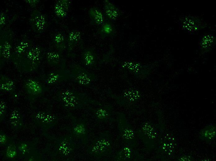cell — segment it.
<instances>
[{
	"label": "cell",
	"mask_w": 216,
	"mask_h": 161,
	"mask_svg": "<svg viewBox=\"0 0 216 161\" xmlns=\"http://www.w3.org/2000/svg\"><path fill=\"white\" fill-rule=\"evenodd\" d=\"M57 96L61 104L64 108L70 110L81 108L91 101L90 99L84 94L70 89L60 91Z\"/></svg>",
	"instance_id": "cell-1"
},
{
	"label": "cell",
	"mask_w": 216,
	"mask_h": 161,
	"mask_svg": "<svg viewBox=\"0 0 216 161\" xmlns=\"http://www.w3.org/2000/svg\"><path fill=\"white\" fill-rule=\"evenodd\" d=\"M72 70V77L76 82L81 85L88 86L95 80L93 74L78 64H74Z\"/></svg>",
	"instance_id": "cell-2"
},
{
	"label": "cell",
	"mask_w": 216,
	"mask_h": 161,
	"mask_svg": "<svg viewBox=\"0 0 216 161\" xmlns=\"http://www.w3.org/2000/svg\"><path fill=\"white\" fill-rule=\"evenodd\" d=\"M32 118L36 124L45 129L52 128L57 121L56 117L54 114L41 111L35 113Z\"/></svg>",
	"instance_id": "cell-3"
},
{
	"label": "cell",
	"mask_w": 216,
	"mask_h": 161,
	"mask_svg": "<svg viewBox=\"0 0 216 161\" xmlns=\"http://www.w3.org/2000/svg\"><path fill=\"white\" fill-rule=\"evenodd\" d=\"M75 145L71 138L69 136H63L57 141L56 149L61 156L66 157L71 154L74 151Z\"/></svg>",
	"instance_id": "cell-4"
},
{
	"label": "cell",
	"mask_w": 216,
	"mask_h": 161,
	"mask_svg": "<svg viewBox=\"0 0 216 161\" xmlns=\"http://www.w3.org/2000/svg\"><path fill=\"white\" fill-rule=\"evenodd\" d=\"M31 26L34 32L42 33L47 26V20L46 16L40 12L35 11L32 13L29 19Z\"/></svg>",
	"instance_id": "cell-5"
},
{
	"label": "cell",
	"mask_w": 216,
	"mask_h": 161,
	"mask_svg": "<svg viewBox=\"0 0 216 161\" xmlns=\"http://www.w3.org/2000/svg\"><path fill=\"white\" fill-rule=\"evenodd\" d=\"M110 147L108 140L105 138H99L94 140L89 146L88 150L92 156L100 155L108 150Z\"/></svg>",
	"instance_id": "cell-6"
},
{
	"label": "cell",
	"mask_w": 216,
	"mask_h": 161,
	"mask_svg": "<svg viewBox=\"0 0 216 161\" xmlns=\"http://www.w3.org/2000/svg\"><path fill=\"white\" fill-rule=\"evenodd\" d=\"M9 123L11 128L13 130H18L22 128L23 120L18 109H15L12 111L9 118Z\"/></svg>",
	"instance_id": "cell-7"
},
{
	"label": "cell",
	"mask_w": 216,
	"mask_h": 161,
	"mask_svg": "<svg viewBox=\"0 0 216 161\" xmlns=\"http://www.w3.org/2000/svg\"><path fill=\"white\" fill-rule=\"evenodd\" d=\"M26 92L31 95H38L43 93V89L41 85L33 79L26 81L25 85Z\"/></svg>",
	"instance_id": "cell-8"
},
{
	"label": "cell",
	"mask_w": 216,
	"mask_h": 161,
	"mask_svg": "<svg viewBox=\"0 0 216 161\" xmlns=\"http://www.w3.org/2000/svg\"><path fill=\"white\" fill-rule=\"evenodd\" d=\"M69 1L58 0L54 5V11L56 15L60 18H63L67 15L70 7Z\"/></svg>",
	"instance_id": "cell-9"
},
{
	"label": "cell",
	"mask_w": 216,
	"mask_h": 161,
	"mask_svg": "<svg viewBox=\"0 0 216 161\" xmlns=\"http://www.w3.org/2000/svg\"><path fill=\"white\" fill-rule=\"evenodd\" d=\"M69 77H72L71 73L60 72H53L47 76L46 82L49 85L55 84Z\"/></svg>",
	"instance_id": "cell-10"
},
{
	"label": "cell",
	"mask_w": 216,
	"mask_h": 161,
	"mask_svg": "<svg viewBox=\"0 0 216 161\" xmlns=\"http://www.w3.org/2000/svg\"><path fill=\"white\" fill-rule=\"evenodd\" d=\"M81 60L84 65L88 67L94 66L96 62V56L91 49L85 50L81 55Z\"/></svg>",
	"instance_id": "cell-11"
},
{
	"label": "cell",
	"mask_w": 216,
	"mask_h": 161,
	"mask_svg": "<svg viewBox=\"0 0 216 161\" xmlns=\"http://www.w3.org/2000/svg\"><path fill=\"white\" fill-rule=\"evenodd\" d=\"M90 23L94 25L102 24L104 21V16L101 11L95 7H91L88 11Z\"/></svg>",
	"instance_id": "cell-12"
},
{
	"label": "cell",
	"mask_w": 216,
	"mask_h": 161,
	"mask_svg": "<svg viewBox=\"0 0 216 161\" xmlns=\"http://www.w3.org/2000/svg\"><path fill=\"white\" fill-rule=\"evenodd\" d=\"M81 34L77 29L73 30L69 33L68 38L69 50L71 51L80 43L81 41Z\"/></svg>",
	"instance_id": "cell-13"
},
{
	"label": "cell",
	"mask_w": 216,
	"mask_h": 161,
	"mask_svg": "<svg viewBox=\"0 0 216 161\" xmlns=\"http://www.w3.org/2000/svg\"><path fill=\"white\" fill-rule=\"evenodd\" d=\"M104 8L106 16L110 19L115 20L118 17L119 11L115 6L108 0L104 2Z\"/></svg>",
	"instance_id": "cell-14"
},
{
	"label": "cell",
	"mask_w": 216,
	"mask_h": 161,
	"mask_svg": "<svg viewBox=\"0 0 216 161\" xmlns=\"http://www.w3.org/2000/svg\"><path fill=\"white\" fill-rule=\"evenodd\" d=\"M0 89L1 91L5 92H12L15 89V85L14 81L7 76H0Z\"/></svg>",
	"instance_id": "cell-15"
},
{
	"label": "cell",
	"mask_w": 216,
	"mask_h": 161,
	"mask_svg": "<svg viewBox=\"0 0 216 161\" xmlns=\"http://www.w3.org/2000/svg\"><path fill=\"white\" fill-rule=\"evenodd\" d=\"M201 139L208 141L214 139L216 136V128L214 125H209L202 129L200 134Z\"/></svg>",
	"instance_id": "cell-16"
},
{
	"label": "cell",
	"mask_w": 216,
	"mask_h": 161,
	"mask_svg": "<svg viewBox=\"0 0 216 161\" xmlns=\"http://www.w3.org/2000/svg\"><path fill=\"white\" fill-rule=\"evenodd\" d=\"M41 53L40 48L33 47L26 53V57L29 61L32 63H35L39 60Z\"/></svg>",
	"instance_id": "cell-17"
},
{
	"label": "cell",
	"mask_w": 216,
	"mask_h": 161,
	"mask_svg": "<svg viewBox=\"0 0 216 161\" xmlns=\"http://www.w3.org/2000/svg\"><path fill=\"white\" fill-rule=\"evenodd\" d=\"M74 135L77 137H83L87 134L86 124L83 122H79L74 125L72 129Z\"/></svg>",
	"instance_id": "cell-18"
},
{
	"label": "cell",
	"mask_w": 216,
	"mask_h": 161,
	"mask_svg": "<svg viewBox=\"0 0 216 161\" xmlns=\"http://www.w3.org/2000/svg\"><path fill=\"white\" fill-rule=\"evenodd\" d=\"M53 43L56 49L59 51L63 50L65 47V40L63 35L61 33H56L53 38Z\"/></svg>",
	"instance_id": "cell-19"
},
{
	"label": "cell",
	"mask_w": 216,
	"mask_h": 161,
	"mask_svg": "<svg viewBox=\"0 0 216 161\" xmlns=\"http://www.w3.org/2000/svg\"><path fill=\"white\" fill-rule=\"evenodd\" d=\"M46 58L48 63L52 65H57L61 61V56L57 52L54 51L48 52Z\"/></svg>",
	"instance_id": "cell-20"
},
{
	"label": "cell",
	"mask_w": 216,
	"mask_h": 161,
	"mask_svg": "<svg viewBox=\"0 0 216 161\" xmlns=\"http://www.w3.org/2000/svg\"><path fill=\"white\" fill-rule=\"evenodd\" d=\"M17 154V150L15 146L11 144L8 145L6 151V157L8 158L13 159L16 157Z\"/></svg>",
	"instance_id": "cell-21"
},
{
	"label": "cell",
	"mask_w": 216,
	"mask_h": 161,
	"mask_svg": "<svg viewBox=\"0 0 216 161\" xmlns=\"http://www.w3.org/2000/svg\"><path fill=\"white\" fill-rule=\"evenodd\" d=\"M7 110V105L4 100L1 99L0 102V121L1 122L4 118Z\"/></svg>",
	"instance_id": "cell-22"
},
{
	"label": "cell",
	"mask_w": 216,
	"mask_h": 161,
	"mask_svg": "<svg viewBox=\"0 0 216 161\" xmlns=\"http://www.w3.org/2000/svg\"><path fill=\"white\" fill-rule=\"evenodd\" d=\"M95 115L97 119L100 120L103 119L107 118L108 112L104 109L99 108L96 111Z\"/></svg>",
	"instance_id": "cell-23"
},
{
	"label": "cell",
	"mask_w": 216,
	"mask_h": 161,
	"mask_svg": "<svg viewBox=\"0 0 216 161\" xmlns=\"http://www.w3.org/2000/svg\"><path fill=\"white\" fill-rule=\"evenodd\" d=\"M101 31V33L109 35L112 33L113 28L110 24L106 23L102 25Z\"/></svg>",
	"instance_id": "cell-24"
},
{
	"label": "cell",
	"mask_w": 216,
	"mask_h": 161,
	"mask_svg": "<svg viewBox=\"0 0 216 161\" xmlns=\"http://www.w3.org/2000/svg\"><path fill=\"white\" fill-rule=\"evenodd\" d=\"M25 43H23L22 45L20 44L16 48L15 51L16 53L18 55L23 54L28 49V46L26 45Z\"/></svg>",
	"instance_id": "cell-25"
},
{
	"label": "cell",
	"mask_w": 216,
	"mask_h": 161,
	"mask_svg": "<svg viewBox=\"0 0 216 161\" xmlns=\"http://www.w3.org/2000/svg\"><path fill=\"white\" fill-rule=\"evenodd\" d=\"M18 149L20 153L23 155L26 154L29 150V145L25 142L20 143L18 147Z\"/></svg>",
	"instance_id": "cell-26"
},
{
	"label": "cell",
	"mask_w": 216,
	"mask_h": 161,
	"mask_svg": "<svg viewBox=\"0 0 216 161\" xmlns=\"http://www.w3.org/2000/svg\"><path fill=\"white\" fill-rule=\"evenodd\" d=\"M5 46L3 47L2 48L1 54L2 56L4 57L5 59H7L9 58L11 52V48L10 46L9 45H7V46Z\"/></svg>",
	"instance_id": "cell-27"
},
{
	"label": "cell",
	"mask_w": 216,
	"mask_h": 161,
	"mask_svg": "<svg viewBox=\"0 0 216 161\" xmlns=\"http://www.w3.org/2000/svg\"><path fill=\"white\" fill-rule=\"evenodd\" d=\"M8 138L6 135L2 131L0 133V145L2 146L5 145L7 142Z\"/></svg>",
	"instance_id": "cell-28"
},
{
	"label": "cell",
	"mask_w": 216,
	"mask_h": 161,
	"mask_svg": "<svg viewBox=\"0 0 216 161\" xmlns=\"http://www.w3.org/2000/svg\"><path fill=\"white\" fill-rule=\"evenodd\" d=\"M5 22V17L4 14H2L0 16V24L1 25H3Z\"/></svg>",
	"instance_id": "cell-29"
},
{
	"label": "cell",
	"mask_w": 216,
	"mask_h": 161,
	"mask_svg": "<svg viewBox=\"0 0 216 161\" xmlns=\"http://www.w3.org/2000/svg\"><path fill=\"white\" fill-rule=\"evenodd\" d=\"M28 1L27 2L28 3L29 2V4L31 6H34L35 5L37 4L38 2V0H27Z\"/></svg>",
	"instance_id": "cell-30"
}]
</instances>
